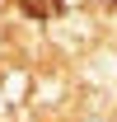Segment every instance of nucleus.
Listing matches in <instances>:
<instances>
[{
	"label": "nucleus",
	"mask_w": 117,
	"mask_h": 122,
	"mask_svg": "<svg viewBox=\"0 0 117 122\" xmlns=\"http://www.w3.org/2000/svg\"><path fill=\"white\" fill-rule=\"evenodd\" d=\"M19 10L28 19H56L61 10H66V0H19Z\"/></svg>",
	"instance_id": "nucleus-1"
}]
</instances>
